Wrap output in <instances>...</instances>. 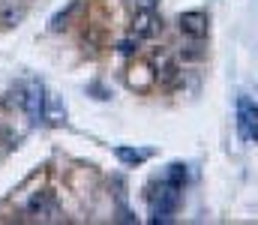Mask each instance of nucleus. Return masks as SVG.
I'll list each match as a JSON object with an SVG mask.
<instances>
[{
  "label": "nucleus",
  "instance_id": "obj_8",
  "mask_svg": "<svg viewBox=\"0 0 258 225\" xmlns=\"http://www.w3.org/2000/svg\"><path fill=\"white\" fill-rule=\"evenodd\" d=\"M78 9H81V3H78V0H72V3L66 6L63 12H57V15L51 18V30H54V33H60L63 27H69V21H72V15H75Z\"/></svg>",
  "mask_w": 258,
  "mask_h": 225
},
{
  "label": "nucleus",
  "instance_id": "obj_2",
  "mask_svg": "<svg viewBox=\"0 0 258 225\" xmlns=\"http://www.w3.org/2000/svg\"><path fill=\"white\" fill-rule=\"evenodd\" d=\"M237 135L246 144H258V102L246 93L237 96Z\"/></svg>",
  "mask_w": 258,
  "mask_h": 225
},
{
  "label": "nucleus",
  "instance_id": "obj_3",
  "mask_svg": "<svg viewBox=\"0 0 258 225\" xmlns=\"http://www.w3.org/2000/svg\"><path fill=\"white\" fill-rule=\"evenodd\" d=\"M159 30H162V18L156 15V9L141 6V9L132 15V33H135L138 39H150V36H156Z\"/></svg>",
  "mask_w": 258,
  "mask_h": 225
},
{
  "label": "nucleus",
  "instance_id": "obj_5",
  "mask_svg": "<svg viewBox=\"0 0 258 225\" xmlns=\"http://www.w3.org/2000/svg\"><path fill=\"white\" fill-rule=\"evenodd\" d=\"M45 105H48V96H45V87L42 84H30L27 90H24V111H27V117L33 120V123H39V120H45Z\"/></svg>",
  "mask_w": 258,
  "mask_h": 225
},
{
  "label": "nucleus",
  "instance_id": "obj_4",
  "mask_svg": "<svg viewBox=\"0 0 258 225\" xmlns=\"http://www.w3.org/2000/svg\"><path fill=\"white\" fill-rule=\"evenodd\" d=\"M177 24H180V33L189 36V39H204L207 30H210V18H207V12H201V9L183 12V15L177 18Z\"/></svg>",
  "mask_w": 258,
  "mask_h": 225
},
{
  "label": "nucleus",
  "instance_id": "obj_7",
  "mask_svg": "<svg viewBox=\"0 0 258 225\" xmlns=\"http://www.w3.org/2000/svg\"><path fill=\"white\" fill-rule=\"evenodd\" d=\"M114 156H117L123 165H132V168H135V165L147 162V159L153 156V150L150 147H123V144H120V147H114Z\"/></svg>",
  "mask_w": 258,
  "mask_h": 225
},
{
  "label": "nucleus",
  "instance_id": "obj_10",
  "mask_svg": "<svg viewBox=\"0 0 258 225\" xmlns=\"http://www.w3.org/2000/svg\"><path fill=\"white\" fill-rule=\"evenodd\" d=\"M138 45H141V39L132 33V36H126V39L117 45V51H120V54H126V57H132V54H138Z\"/></svg>",
  "mask_w": 258,
  "mask_h": 225
},
{
  "label": "nucleus",
  "instance_id": "obj_6",
  "mask_svg": "<svg viewBox=\"0 0 258 225\" xmlns=\"http://www.w3.org/2000/svg\"><path fill=\"white\" fill-rule=\"evenodd\" d=\"M27 213L30 216H36V219H42V222H51V219H57V198L51 195V192H36L30 201H27Z\"/></svg>",
  "mask_w": 258,
  "mask_h": 225
},
{
  "label": "nucleus",
  "instance_id": "obj_9",
  "mask_svg": "<svg viewBox=\"0 0 258 225\" xmlns=\"http://www.w3.org/2000/svg\"><path fill=\"white\" fill-rule=\"evenodd\" d=\"M186 177H189V174H186V165H183V162H171V165L165 168V177H162V180H168V183H174V186L183 189V186H186Z\"/></svg>",
  "mask_w": 258,
  "mask_h": 225
},
{
  "label": "nucleus",
  "instance_id": "obj_1",
  "mask_svg": "<svg viewBox=\"0 0 258 225\" xmlns=\"http://www.w3.org/2000/svg\"><path fill=\"white\" fill-rule=\"evenodd\" d=\"M180 195H183V189L180 186H174V183H168V180H159V186H156V192L150 195V222H171L174 219V213H177V207H180Z\"/></svg>",
  "mask_w": 258,
  "mask_h": 225
}]
</instances>
